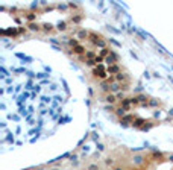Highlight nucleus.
Instances as JSON below:
<instances>
[{"label": "nucleus", "instance_id": "obj_12", "mask_svg": "<svg viewBox=\"0 0 173 170\" xmlns=\"http://www.w3.org/2000/svg\"><path fill=\"white\" fill-rule=\"evenodd\" d=\"M144 125H146V120H144V119H135V121L132 123V126H134V128H138V129H141Z\"/></svg>", "mask_w": 173, "mask_h": 170}, {"label": "nucleus", "instance_id": "obj_10", "mask_svg": "<svg viewBox=\"0 0 173 170\" xmlns=\"http://www.w3.org/2000/svg\"><path fill=\"white\" fill-rule=\"evenodd\" d=\"M126 108H123V106H118V108H116V115L117 117H120V119H123L125 115H126Z\"/></svg>", "mask_w": 173, "mask_h": 170}, {"label": "nucleus", "instance_id": "obj_24", "mask_svg": "<svg viewBox=\"0 0 173 170\" xmlns=\"http://www.w3.org/2000/svg\"><path fill=\"white\" fill-rule=\"evenodd\" d=\"M85 64H86V65H88V67H94V65L97 67V64H96V61H94V59H88V61H86V62H85Z\"/></svg>", "mask_w": 173, "mask_h": 170}, {"label": "nucleus", "instance_id": "obj_6", "mask_svg": "<svg viewBox=\"0 0 173 170\" xmlns=\"http://www.w3.org/2000/svg\"><path fill=\"white\" fill-rule=\"evenodd\" d=\"M100 90L105 93V96L111 93V90H109V82H108V80H102V82H100Z\"/></svg>", "mask_w": 173, "mask_h": 170}, {"label": "nucleus", "instance_id": "obj_32", "mask_svg": "<svg viewBox=\"0 0 173 170\" xmlns=\"http://www.w3.org/2000/svg\"><path fill=\"white\" fill-rule=\"evenodd\" d=\"M169 117H173V108H172V110L169 111Z\"/></svg>", "mask_w": 173, "mask_h": 170}, {"label": "nucleus", "instance_id": "obj_4", "mask_svg": "<svg viewBox=\"0 0 173 170\" xmlns=\"http://www.w3.org/2000/svg\"><path fill=\"white\" fill-rule=\"evenodd\" d=\"M129 121H132V123L135 121V117H134L132 114H128V115H125L123 119H120V125H122V126H128Z\"/></svg>", "mask_w": 173, "mask_h": 170}, {"label": "nucleus", "instance_id": "obj_14", "mask_svg": "<svg viewBox=\"0 0 173 170\" xmlns=\"http://www.w3.org/2000/svg\"><path fill=\"white\" fill-rule=\"evenodd\" d=\"M159 105H161V102H159L158 99H152L150 97V100H149V103H147V106H159Z\"/></svg>", "mask_w": 173, "mask_h": 170}, {"label": "nucleus", "instance_id": "obj_22", "mask_svg": "<svg viewBox=\"0 0 173 170\" xmlns=\"http://www.w3.org/2000/svg\"><path fill=\"white\" fill-rule=\"evenodd\" d=\"M116 96H117V100H120V102H122L123 99H126V97H125V91H118Z\"/></svg>", "mask_w": 173, "mask_h": 170}, {"label": "nucleus", "instance_id": "obj_19", "mask_svg": "<svg viewBox=\"0 0 173 170\" xmlns=\"http://www.w3.org/2000/svg\"><path fill=\"white\" fill-rule=\"evenodd\" d=\"M85 170H100V167H99V164H88Z\"/></svg>", "mask_w": 173, "mask_h": 170}, {"label": "nucleus", "instance_id": "obj_23", "mask_svg": "<svg viewBox=\"0 0 173 170\" xmlns=\"http://www.w3.org/2000/svg\"><path fill=\"white\" fill-rule=\"evenodd\" d=\"M105 111H108V112H116V108H114V105H106V106H105Z\"/></svg>", "mask_w": 173, "mask_h": 170}, {"label": "nucleus", "instance_id": "obj_9", "mask_svg": "<svg viewBox=\"0 0 173 170\" xmlns=\"http://www.w3.org/2000/svg\"><path fill=\"white\" fill-rule=\"evenodd\" d=\"M90 37V31H85V29H81L78 32V38L79 40H88Z\"/></svg>", "mask_w": 173, "mask_h": 170}, {"label": "nucleus", "instance_id": "obj_13", "mask_svg": "<svg viewBox=\"0 0 173 170\" xmlns=\"http://www.w3.org/2000/svg\"><path fill=\"white\" fill-rule=\"evenodd\" d=\"M56 29H58V31H61V32H65V31L69 29L67 22H59V23L56 24Z\"/></svg>", "mask_w": 173, "mask_h": 170}, {"label": "nucleus", "instance_id": "obj_29", "mask_svg": "<svg viewBox=\"0 0 173 170\" xmlns=\"http://www.w3.org/2000/svg\"><path fill=\"white\" fill-rule=\"evenodd\" d=\"M43 99V102H46V103H47V102H50V97H47V96H44V97H41Z\"/></svg>", "mask_w": 173, "mask_h": 170}, {"label": "nucleus", "instance_id": "obj_26", "mask_svg": "<svg viewBox=\"0 0 173 170\" xmlns=\"http://www.w3.org/2000/svg\"><path fill=\"white\" fill-rule=\"evenodd\" d=\"M58 8H59V9H62V11H65V9L69 8V5H58Z\"/></svg>", "mask_w": 173, "mask_h": 170}, {"label": "nucleus", "instance_id": "obj_31", "mask_svg": "<svg viewBox=\"0 0 173 170\" xmlns=\"http://www.w3.org/2000/svg\"><path fill=\"white\" fill-rule=\"evenodd\" d=\"M88 93H90V96H93V94H94V91H93V88H88Z\"/></svg>", "mask_w": 173, "mask_h": 170}, {"label": "nucleus", "instance_id": "obj_17", "mask_svg": "<svg viewBox=\"0 0 173 170\" xmlns=\"http://www.w3.org/2000/svg\"><path fill=\"white\" fill-rule=\"evenodd\" d=\"M81 20H82V15H79V14H73L71 15V22L73 23H79Z\"/></svg>", "mask_w": 173, "mask_h": 170}, {"label": "nucleus", "instance_id": "obj_27", "mask_svg": "<svg viewBox=\"0 0 173 170\" xmlns=\"http://www.w3.org/2000/svg\"><path fill=\"white\" fill-rule=\"evenodd\" d=\"M97 149L102 152V151H105V146H103V144H100V143H97Z\"/></svg>", "mask_w": 173, "mask_h": 170}, {"label": "nucleus", "instance_id": "obj_5", "mask_svg": "<svg viewBox=\"0 0 173 170\" xmlns=\"http://www.w3.org/2000/svg\"><path fill=\"white\" fill-rule=\"evenodd\" d=\"M109 90L112 94H117L118 91H122V84H118V82H112L109 84Z\"/></svg>", "mask_w": 173, "mask_h": 170}, {"label": "nucleus", "instance_id": "obj_25", "mask_svg": "<svg viewBox=\"0 0 173 170\" xmlns=\"http://www.w3.org/2000/svg\"><path fill=\"white\" fill-rule=\"evenodd\" d=\"M105 164L106 166H112V164H114V160H112V158H106L105 160Z\"/></svg>", "mask_w": 173, "mask_h": 170}, {"label": "nucleus", "instance_id": "obj_21", "mask_svg": "<svg viewBox=\"0 0 173 170\" xmlns=\"http://www.w3.org/2000/svg\"><path fill=\"white\" fill-rule=\"evenodd\" d=\"M26 18H28L29 22H34V20L37 18V14H35V12H30V14H28V15H26Z\"/></svg>", "mask_w": 173, "mask_h": 170}, {"label": "nucleus", "instance_id": "obj_34", "mask_svg": "<svg viewBox=\"0 0 173 170\" xmlns=\"http://www.w3.org/2000/svg\"><path fill=\"white\" fill-rule=\"evenodd\" d=\"M169 160H170V161H173V155H170V156H169Z\"/></svg>", "mask_w": 173, "mask_h": 170}, {"label": "nucleus", "instance_id": "obj_18", "mask_svg": "<svg viewBox=\"0 0 173 170\" xmlns=\"http://www.w3.org/2000/svg\"><path fill=\"white\" fill-rule=\"evenodd\" d=\"M69 46H71L73 49H75L76 46H79V41H78L76 38H70V40H69Z\"/></svg>", "mask_w": 173, "mask_h": 170}, {"label": "nucleus", "instance_id": "obj_3", "mask_svg": "<svg viewBox=\"0 0 173 170\" xmlns=\"http://www.w3.org/2000/svg\"><path fill=\"white\" fill-rule=\"evenodd\" d=\"M120 71H122V69H120V65H117V64L108 65V69H106V73L108 74H118Z\"/></svg>", "mask_w": 173, "mask_h": 170}, {"label": "nucleus", "instance_id": "obj_35", "mask_svg": "<svg viewBox=\"0 0 173 170\" xmlns=\"http://www.w3.org/2000/svg\"><path fill=\"white\" fill-rule=\"evenodd\" d=\"M53 170H58V169H53Z\"/></svg>", "mask_w": 173, "mask_h": 170}, {"label": "nucleus", "instance_id": "obj_20", "mask_svg": "<svg viewBox=\"0 0 173 170\" xmlns=\"http://www.w3.org/2000/svg\"><path fill=\"white\" fill-rule=\"evenodd\" d=\"M154 126H155V123H152V121H149L147 125H144V126L141 128V131H149V129H150V128H154Z\"/></svg>", "mask_w": 173, "mask_h": 170}, {"label": "nucleus", "instance_id": "obj_33", "mask_svg": "<svg viewBox=\"0 0 173 170\" xmlns=\"http://www.w3.org/2000/svg\"><path fill=\"white\" fill-rule=\"evenodd\" d=\"M114 170H125V167H120V166H118V167H114Z\"/></svg>", "mask_w": 173, "mask_h": 170}, {"label": "nucleus", "instance_id": "obj_1", "mask_svg": "<svg viewBox=\"0 0 173 170\" xmlns=\"http://www.w3.org/2000/svg\"><path fill=\"white\" fill-rule=\"evenodd\" d=\"M105 62L108 64V65H114V64H117V62H118V55H117L114 50H112V52L109 53V56H106V58H105Z\"/></svg>", "mask_w": 173, "mask_h": 170}, {"label": "nucleus", "instance_id": "obj_15", "mask_svg": "<svg viewBox=\"0 0 173 170\" xmlns=\"http://www.w3.org/2000/svg\"><path fill=\"white\" fill-rule=\"evenodd\" d=\"M41 26H43V31L44 32H52L53 31V24H50V23H44Z\"/></svg>", "mask_w": 173, "mask_h": 170}, {"label": "nucleus", "instance_id": "obj_2", "mask_svg": "<svg viewBox=\"0 0 173 170\" xmlns=\"http://www.w3.org/2000/svg\"><path fill=\"white\" fill-rule=\"evenodd\" d=\"M144 161H146V156L144 155H134V158H132L134 166H143Z\"/></svg>", "mask_w": 173, "mask_h": 170}, {"label": "nucleus", "instance_id": "obj_11", "mask_svg": "<svg viewBox=\"0 0 173 170\" xmlns=\"http://www.w3.org/2000/svg\"><path fill=\"white\" fill-rule=\"evenodd\" d=\"M28 29H29V31H34V32H35V31L39 32V31H43V26H41V24H37V23H29V24H28Z\"/></svg>", "mask_w": 173, "mask_h": 170}, {"label": "nucleus", "instance_id": "obj_28", "mask_svg": "<svg viewBox=\"0 0 173 170\" xmlns=\"http://www.w3.org/2000/svg\"><path fill=\"white\" fill-rule=\"evenodd\" d=\"M108 28V31H111V32H114V33H118V31L117 29H114V28H111V26H106Z\"/></svg>", "mask_w": 173, "mask_h": 170}, {"label": "nucleus", "instance_id": "obj_30", "mask_svg": "<svg viewBox=\"0 0 173 170\" xmlns=\"http://www.w3.org/2000/svg\"><path fill=\"white\" fill-rule=\"evenodd\" d=\"M109 41H111L112 44H116V46H120V43H117V41H116V40H112V38L109 40Z\"/></svg>", "mask_w": 173, "mask_h": 170}, {"label": "nucleus", "instance_id": "obj_7", "mask_svg": "<svg viewBox=\"0 0 173 170\" xmlns=\"http://www.w3.org/2000/svg\"><path fill=\"white\" fill-rule=\"evenodd\" d=\"M105 100L108 102V105H114L117 102V96H116V94H112V93H109V94H106V96H105Z\"/></svg>", "mask_w": 173, "mask_h": 170}, {"label": "nucleus", "instance_id": "obj_8", "mask_svg": "<svg viewBox=\"0 0 173 170\" xmlns=\"http://www.w3.org/2000/svg\"><path fill=\"white\" fill-rule=\"evenodd\" d=\"M85 47L84 46H81V44H79V46H76L75 47V49H73V53H75V55H78V56H81V55H85Z\"/></svg>", "mask_w": 173, "mask_h": 170}, {"label": "nucleus", "instance_id": "obj_16", "mask_svg": "<svg viewBox=\"0 0 173 170\" xmlns=\"http://www.w3.org/2000/svg\"><path fill=\"white\" fill-rule=\"evenodd\" d=\"M94 46H97V47H100V49H105L106 47V41H105V38H102V40H99V41L94 44Z\"/></svg>", "mask_w": 173, "mask_h": 170}]
</instances>
